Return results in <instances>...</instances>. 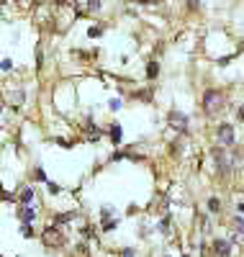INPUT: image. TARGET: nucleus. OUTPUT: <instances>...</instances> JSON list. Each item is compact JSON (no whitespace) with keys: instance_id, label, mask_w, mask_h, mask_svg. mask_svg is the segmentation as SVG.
Wrapping results in <instances>:
<instances>
[{"instance_id":"obj_10","label":"nucleus","mask_w":244,"mask_h":257,"mask_svg":"<svg viewBox=\"0 0 244 257\" xmlns=\"http://www.w3.org/2000/svg\"><path fill=\"white\" fill-rule=\"evenodd\" d=\"M157 75H160V64H157V62H149V64H147V77L154 80Z\"/></svg>"},{"instance_id":"obj_15","label":"nucleus","mask_w":244,"mask_h":257,"mask_svg":"<svg viewBox=\"0 0 244 257\" xmlns=\"http://www.w3.org/2000/svg\"><path fill=\"white\" fill-rule=\"evenodd\" d=\"M208 208H211V213H218V208H221L218 198H211V201H208Z\"/></svg>"},{"instance_id":"obj_11","label":"nucleus","mask_w":244,"mask_h":257,"mask_svg":"<svg viewBox=\"0 0 244 257\" xmlns=\"http://www.w3.org/2000/svg\"><path fill=\"white\" fill-rule=\"evenodd\" d=\"M34 180H39V183H49V180H47V173H44L41 167H36V170H34Z\"/></svg>"},{"instance_id":"obj_7","label":"nucleus","mask_w":244,"mask_h":257,"mask_svg":"<svg viewBox=\"0 0 244 257\" xmlns=\"http://www.w3.org/2000/svg\"><path fill=\"white\" fill-rule=\"evenodd\" d=\"M75 216H77V211H70V213H59V216H54V224H57V226H62V224L72 221Z\"/></svg>"},{"instance_id":"obj_21","label":"nucleus","mask_w":244,"mask_h":257,"mask_svg":"<svg viewBox=\"0 0 244 257\" xmlns=\"http://www.w3.org/2000/svg\"><path fill=\"white\" fill-rule=\"evenodd\" d=\"M236 116H239V121H244V105L239 108V113H236Z\"/></svg>"},{"instance_id":"obj_4","label":"nucleus","mask_w":244,"mask_h":257,"mask_svg":"<svg viewBox=\"0 0 244 257\" xmlns=\"http://www.w3.org/2000/svg\"><path fill=\"white\" fill-rule=\"evenodd\" d=\"M216 137H218V142L224 144V147H231V144H234V128H231L229 123H221L218 132H216Z\"/></svg>"},{"instance_id":"obj_20","label":"nucleus","mask_w":244,"mask_h":257,"mask_svg":"<svg viewBox=\"0 0 244 257\" xmlns=\"http://www.w3.org/2000/svg\"><path fill=\"white\" fill-rule=\"evenodd\" d=\"M121 257H137V254H134V249H131V247H126V249H121Z\"/></svg>"},{"instance_id":"obj_6","label":"nucleus","mask_w":244,"mask_h":257,"mask_svg":"<svg viewBox=\"0 0 244 257\" xmlns=\"http://www.w3.org/2000/svg\"><path fill=\"white\" fill-rule=\"evenodd\" d=\"M18 216H21V221H24V224H31V221H36V208H31V206H24V208H21V213H18Z\"/></svg>"},{"instance_id":"obj_22","label":"nucleus","mask_w":244,"mask_h":257,"mask_svg":"<svg viewBox=\"0 0 244 257\" xmlns=\"http://www.w3.org/2000/svg\"><path fill=\"white\" fill-rule=\"evenodd\" d=\"M234 224H236V226H239V229H244V219H236V221H234Z\"/></svg>"},{"instance_id":"obj_24","label":"nucleus","mask_w":244,"mask_h":257,"mask_svg":"<svg viewBox=\"0 0 244 257\" xmlns=\"http://www.w3.org/2000/svg\"><path fill=\"white\" fill-rule=\"evenodd\" d=\"M0 257H3V254H0Z\"/></svg>"},{"instance_id":"obj_12","label":"nucleus","mask_w":244,"mask_h":257,"mask_svg":"<svg viewBox=\"0 0 244 257\" xmlns=\"http://www.w3.org/2000/svg\"><path fill=\"white\" fill-rule=\"evenodd\" d=\"M116 226H118V219H108L103 224V231H110V229H116Z\"/></svg>"},{"instance_id":"obj_17","label":"nucleus","mask_w":244,"mask_h":257,"mask_svg":"<svg viewBox=\"0 0 244 257\" xmlns=\"http://www.w3.org/2000/svg\"><path fill=\"white\" fill-rule=\"evenodd\" d=\"M47 188H49V193H52V196H57V193L62 190V188H59L57 183H47Z\"/></svg>"},{"instance_id":"obj_16","label":"nucleus","mask_w":244,"mask_h":257,"mask_svg":"<svg viewBox=\"0 0 244 257\" xmlns=\"http://www.w3.org/2000/svg\"><path fill=\"white\" fill-rule=\"evenodd\" d=\"M0 70L11 72V70H13V62H11V59H3V62H0Z\"/></svg>"},{"instance_id":"obj_2","label":"nucleus","mask_w":244,"mask_h":257,"mask_svg":"<svg viewBox=\"0 0 244 257\" xmlns=\"http://www.w3.org/2000/svg\"><path fill=\"white\" fill-rule=\"evenodd\" d=\"M41 239L47 247H59V244H64V234H62L59 226H49V229L41 231Z\"/></svg>"},{"instance_id":"obj_14","label":"nucleus","mask_w":244,"mask_h":257,"mask_svg":"<svg viewBox=\"0 0 244 257\" xmlns=\"http://www.w3.org/2000/svg\"><path fill=\"white\" fill-rule=\"evenodd\" d=\"M21 234H24L26 239H31V237H34V229H31V224H24V229H21Z\"/></svg>"},{"instance_id":"obj_3","label":"nucleus","mask_w":244,"mask_h":257,"mask_svg":"<svg viewBox=\"0 0 244 257\" xmlns=\"http://www.w3.org/2000/svg\"><path fill=\"white\" fill-rule=\"evenodd\" d=\"M167 121H170L172 128H177V132H185V128H188V116L180 113V111H170Z\"/></svg>"},{"instance_id":"obj_1","label":"nucleus","mask_w":244,"mask_h":257,"mask_svg":"<svg viewBox=\"0 0 244 257\" xmlns=\"http://www.w3.org/2000/svg\"><path fill=\"white\" fill-rule=\"evenodd\" d=\"M203 108H206V113H218L224 108V93L221 90H206L203 93Z\"/></svg>"},{"instance_id":"obj_19","label":"nucleus","mask_w":244,"mask_h":257,"mask_svg":"<svg viewBox=\"0 0 244 257\" xmlns=\"http://www.w3.org/2000/svg\"><path fill=\"white\" fill-rule=\"evenodd\" d=\"M108 105H110V111H118V108H121V100H116V98H113Z\"/></svg>"},{"instance_id":"obj_18","label":"nucleus","mask_w":244,"mask_h":257,"mask_svg":"<svg viewBox=\"0 0 244 257\" xmlns=\"http://www.w3.org/2000/svg\"><path fill=\"white\" fill-rule=\"evenodd\" d=\"M87 11H100V0H90V3H87Z\"/></svg>"},{"instance_id":"obj_9","label":"nucleus","mask_w":244,"mask_h":257,"mask_svg":"<svg viewBox=\"0 0 244 257\" xmlns=\"http://www.w3.org/2000/svg\"><path fill=\"white\" fill-rule=\"evenodd\" d=\"M18 201H21V203H31V201H34V188H21Z\"/></svg>"},{"instance_id":"obj_8","label":"nucleus","mask_w":244,"mask_h":257,"mask_svg":"<svg viewBox=\"0 0 244 257\" xmlns=\"http://www.w3.org/2000/svg\"><path fill=\"white\" fill-rule=\"evenodd\" d=\"M108 134H110V142H113V144H118V142L124 139V132H121V126H118V123L110 126V132H108Z\"/></svg>"},{"instance_id":"obj_23","label":"nucleus","mask_w":244,"mask_h":257,"mask_svg":"<svg viewBox=\"0 0 244 257\" xmlns=\"http://www.w3.org/2000/svg\"><path fill=\"white\" fill-rule=\"evenodd\" d=\"M190 8H198V0H190Z\"/></svg>"},{"instance_id":"obj_5","label":"nucleus","mask_w":244,"mask_h":257,"mask_svg":"<svg viewBox=\"0 0 244 257\" xmlns=\"http://www.w3.org/2000/svg\"><path fill=\"white\" fill-rule=\"evenodd\" d=\"M213 249H216L218 257H229V254H231V244H229L226 239H216V242H213Z\"/></svg>"},{"instance_id":"obj_13","label":"nucleus","mask_w":244,"mask_h":257,"mask_svg":"<svg viewBox=\"0 0 244 257\" xmlns=\"http://www.w3.org/2000/svg\"><path fill=\"white\" fill-rule=\"evenodd\" d=\"M100 34H103L100 26H90V29H87V36H90V39H95V36H100Z\"/></svg>"}]
</instances>
